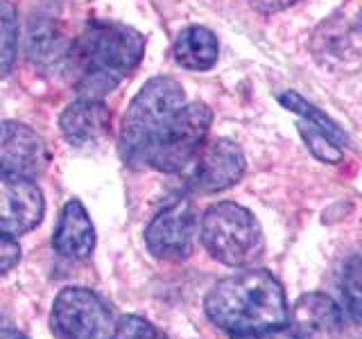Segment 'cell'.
<instances>
[{"label": "cell", "instance_id": "obj_1", "mask_svg": "<svg viewBox=\"0 0 362 339\" xmlns=\"http://www.w3.org/2000/svg\"><path fill=\"white\" fill-rule=\"evenodd\" d=\"M204 310L220 331L233 337L272 331L290 321L286 292L265 269H249L222 278L206 294Z\"/></svg>", "mask_w": 362, "mask_h": 339}, {"label": "cell", "instance_id": "obj_2", "mask_svg": "<svg viewBox=\"0 0 362 339\" xmlns=\"http://www.w3.org/2000/svg\"><path fill=\"white\" fill-rule=\"evenodd\" d=\"M145 50V39L134 28L120 23L93 20L71 48L79 66V88L84 93L102 95L139 66Z\"/></svg>", "mask_w": 362, "mask_h": 339}, {"label": "cell", "instance_id": "obj_3", "mask_svg": "<svg viewBox=\"0 0 362 339\" xmlns=\"http://www.w3.org/2000/svg\"><path fill=\"white\" fill-rule=\"evenodd\" d=\"M186 105V93L173 77H152L124 113L118 154L129 167L139 170L147 143Z\"/></svg>", "mask_w": 362, "mask_h": 339}, {"label": "cell", "instance_id": "obj_4", "mask_svg": "<svg viewBox=\"0 0 362 339\" xmlns=\"http://www.w3.org/2000/svg\"><path fill=\"white\" fill-rule=\"evenodd\" d=\"M204 249L222 265L245 267L263 254V229L252 210L235 201H220L206 208L199 226Z\"/></svg>", "mask_w": 362, "mask_h": 339}, {"label": "cell", "instance_id": "obj_5", "mask_svg": "<svg viewBox=\"0 0 362 339\" xmlns=\"http://www.w3.org/2000/svg\"><path fill=\"white\" fill-rule=\"evenodd\" d=\"M213 122V113L202 102L184 105L177 116L147 143L139 170L150 167L156 172H184L197 156Z\"/></svg>", "mask_w": 362, "mask_h": 339}, {"label": "cell", "instance_id": "obj_6", "mask_svg": "<svg viewBox=\"0 0 362 339\" xmlns=\"http://www.w3.org/2000/svg\"><path fill=\"white\" fill-rule=\"evenodd\" d=\"M50 328L57 339H111L113 319L95 292L66 287L52 303Z\"/></svg>", "mask_w": 362, "mask_h": 339}, {"label": "cell", "instance_id": "obj_7", "mask_svg": "<svg viewBox=\"0 0 362 339\" xmlns=\"http://www.w3.org/2000/svg\"><path fill=\"white\" fill-rule=\"evenodd\" d=\"M197 215L188 199H175L154 215L145 229V244L152 256L181 263L195 249Z\"/></svg>", "mask_w": 362, "mask_h": 339}, {"label": "cell", "instance_id": "obj_8", "mask_svg": "<svg viewBox=\"0 0 362 339\" xmlns=\"http://www.w3.org/2000/svg\"><path fill=\"white\" fill-rule=\"evenodd\" d=\"M43 210V192L32 177L0 165V231L21 235L37 229Z\"/></svg>", "mask_w": 362, "mask_h": 339}, {"label": "cell", "instance_id": "obj_9", "mask_svg": "<svg viewBox=\"0 0 362 339\" xmlns=\"http://www.w3.org/2000/svg\"><path fill=\"white\" fill-rule=\"evenodd\" d=\"M188 170V184L199 192H222L243 179L247 161L243 150L229 138L204 143Z\"/></svg>", "mask_w": 362, "mask_h": 339}, {"label": "cell", "instance_id": "obj_10", "mask_svg": "<svg viewBox=\"0 0 362 339\" xmlns=\"http://www.w3.org/2000/svg\"><path fill=\"white\" fill-rule=\"evenodd\" d=\"M290 319V328L303 339H335L344 331V312L339 303L322 292H310L299 297Z\"/></svg>", "mask_w": 362, "mask_h": 339}, {"label": "cell", "instance_id": "obj_11", "mask_svg": "<svg viewBox=\"0 0 362 339\" xmlns=\"http://www.w3.org/2000/svg\"><path fill=\"white\" fill-rule=\"evenodd\" d=\"M45 163L48 152L37 131L21 122H0V165L32 177Z\"/></svg>", "mask_w": 362, "mask_h": 339}, {"label": "cell", "instance_id": "obj_12", "mask_svg": "<svg viewBox=\"0 0 362 339\" xmlns=\"http://www.w3.org/2000/svg\"><path fill=\"white\" fill-rule=\"evenodd\" d=\"M59 129L64 138L75 147L93 145L109 133L111 113L100 100L82 97L62 111Z\"/></svg>", "mask_w": 362, "mask_h": 339}, {"label": "cell", "instance_id": "obj_13", "mask_svg": "<svg viewBox=\"0 0 362 339\" xmlns=\"http://www.w3.org/2000/svg\"><path fill=\"white\" fill-rule=\"evenodd\" d=\"M52 246L59 256L71 260H86L93 254L95 229L86 208L77 199H71L64 206L52 235Z\"/></svg>", "mask_w": 362, "mask_h": 339}, {"label": "cell", "instance_id": "obj_14", "mask_svg": "<svg viewBox=\"0 0 362 339\" xmlns=\"http://www.w3.org/2000/svg\"><path fill=\"white\" fill-rule=\"evenodd\" d=\"M173 54H175V61L181 68L204 73V71H211L215 61H218L220 45H218V39H215V34L209 28L190 25L179 32Z\"/></svg>", "mask_w": 362, "mask_h": 339}, {"label": "cell", "instance_id": "obj_15", "mask_svg": "<svg viewBox=\"0 0 362 339\" xmlns=\"http://www.w3.org/2000/svg\"><path fill=\"white\" fill-rule=\"evenodd\" d=\"M28 52L39 68H57L71 56V45L57 20L50 16H39L30 28Z\"/></svg>", "mask_w": 362, "mask_h": 339}, {"label": "cell", "instance_id": "obj_16", "mask_svg": "<svg viewBox=\"0 0 362 339\" xmlns=\"http://www.w3.org/2000/svg\"><path fill=\"white\" fill-rule=\"evenodd\" d=\"M339 308L354 323L362 321V254L349 256L337 278Z\"/></svg>", "mask_w": 362, "mask_h": 339}, {"label": "cell", "instance_id": "obj_17", "mask_svg": "<svg viewBox=\"0 0 362 339\" xmlns=\"http://www.w3.org/2000/svg\"><path fill=\"white\" fill-rule=\"evenodd\" d=\"M279 102L283 107H286L288 111H292V113H297V116H301L305 122H310V124H315L317 129H322L328 138H333L339 147H344L346 143H349V136L339 129V124L335 122V120H331L326 116V113L322 111V109H317L315 105H310L308 100L305 97H301L297 90H286V93H281L279 95Z\"/></svg>", "mask_w": 362, "mask_h": 339}, {"label": "cell", "instance_id": "obj_18", "mask_svg": "<svg viewBox=\"0 0 362 339\" xmlns=\"http://www.w3.org/2000/svg\"><path fill=\"white\" fill-rule=\"evenodd\" d=\"M18 48V16L16 7L0 0V77H7L14 68Z\"/></svg>", "mask_w": 362, "mask_h": 339}, {"label": "cell", "instance_id": "obj_19", "mask_svg": "<svg viewBox=\"0 0 362 339\" xmlns=\"http://www.w3.org/2000/svg\"><path fill=\"white\" fill-rule=\"evenodd\" d=\"M299 133H301L305 147H308L310 154L317 158V161L335 165V163H339L344 158L342 147H339L333 138H328V136L322 129H317L315 124L305 122V120L299 122Z\"/></svg>", "mask_w": 362, "mask_h": 339}, {"label": "cell", "instance_id": "obj_20", "mask_svg": "<svg viewBox=\"0 0 362 339\" xmlns=\"http://www.w3.org/2000/svg\"><path fill=\"white\" fill-rule=\"evenodd\" d=\"M111 339H168V337L150 321H145L136 314H127L113 326Z\"/></svg>", "mask_w": 362, "mask_h": 339}, {"label": "cell", "instance_id": "obj_21", "mask_svg": "<svg viewBox=\"0 0 362 339\" xmlns=\"http://www.w3.org/2000/svg\"><path fill=\"white\" fill-rule=\"evenodd\" d=\"M21 258V246L11 235L0 231V276H5L7 271L16 267Z\"/></svg>", "mask_w": 362, "mask_h": 339}, {"label": "cell", "instance_id": "obj_22", "mask_svg": "<svg viewBox=\"0 0 362 339\" xmlns=\"http://www.w3.org/2000/svg\"><path fill=\"white\" fill-rule=\"evenodd\" d=\"M233 339H303V337H299L290 326H281V328H272V331L254 333V335H235Z\"/></svg>", "mask_w": 362, "mask_h": 339}, {"label": "cell", "instance_id": "obj_23", "mask_svg": "<svg viewBox=\"0 0 362 339\" xmlns=\"http://www.w3.org/2000/svg\"><path fill=\"white\" fill-rule=\"evenodd\" d=\"M292 3H297V0H252V5L258 11H265V14H269V11H279Z\"/></svg>", "mask_w": 362, "mask_h": 339}, {"label": "cell", "instance_id": "obj_24", "mask_svg": "<svg viewBox=\"0 0 362 339\" xmlns=\"http://www.w3.org/2000/svg\"><path fill=\"white\" fill-rule=\"evenodd\" d=\"M0 339H28V337L18 331H11V328H0Z\"/></svg>", "mask_w": 362, "mask_h": 339}]
</instances>
